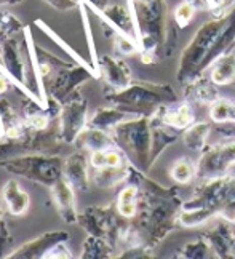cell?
<instances>
[{
    "instance_id": "31",
    "label": "cell",
    "mask_w": 235,
    "mask_h": 259,
    "mask_svg": "<svg viewBox=\"0 0 235 259\" xmlns=\"http://www.w3.org/2000/svg\"><path fill=\"white\" fill-rule=\"evenodd\" d=\"M208 253H210V246L203 238H199L197 242L185 245L182 250L184 257H208Z\"/></svg>"
},
{
    "instance_id": "9",
    "label": "cell",
    "mask_w": 235,
    "mask_h": 259,
    "mask_svg": "<svg viewBox=\"0 0 235 259\" xmlns=\"http://www.w3.org/2000/svg\"><path fill=\"white\" fill-rule=\"evenodd\" d=\"M98 72L106 82V93L120 92L133 82L131 69L128 67V64L115 56H101L100 63H98Z\"/></svg>"
},
{
    "instance_id": "26",
    "label": "cell",
    "mask_w": 235,
    "mask_h": 259,
    "mask_svg": "<svg viewBox=\"0 0 235 259\" xmlns=\"http://www.w3.org/2000/svg\"><path fill=\"white\" fill-rule=\"evenodd\" d=\"M112 44L117 56H131L134 53L139 52V44L136 38L126 37L123 34H114L112 37Z\"/></svg>"
},
{
    "instance_id": "20",
    "label": "cell",
    "mask_w": 235,
    "mask_h": 259,
    "mask_svg": "<svg viewBox=\"0 0 235 259\" xmlns=\"http://www.w3.org/2000/svg\"><path fill=\"white\" fill-rule=\"evenodd\" d=\"M232 234L233 231L227 224H219L216 229L210 231L207 235L208 243L221 257H233L232 253Z\"/></svg>"
},
{
    "instance_id": "38",
    "label": "cell",
    "mask_w": 235,
    "mask_h": 259,
    "mask_svg": "<svg viewBox=\"0 0 235 259\" xmlns=\"http://www.w3.org/2000/svg\"><path fill=\"white\" fill-rule=\"evenodd\" d=\"M229 122L235 123V103L230 104V114H229Z\"/></svg>"
},
{
    "instance_id": "11",
    "label": "cell",
    "mask_w": 235,
    "mask_h": 259,
    "mask_svg": "<svg viewBox=\"0 0 235 259\" xmlns=\"http://www.w3.org/2000/svg\"><path fill=\"white\" fill-rule=\"evenodd\" d=\"M75 189L66 181L64 178H60L58 181L50 186V194L53 198V203L56 206V211L60 213L61 219L67 224L77 223L78 213L75 210Z\"/></svg>"
},
{
    "instance_id": "1",
    "label": "cell",
    "mask_w": 235,
    "mask_h": 259,
    "mask_svg": "<svg viewBox=\"0 0 235 259\" xmlns=\"http://www.w3.org/2000/svg\"><path fill=\"white\" fill-rule=\"evenodd\" d=\"M107 101L122 111L136 115H154L157 109L166 103H176V93L170 85L133 80L120 92L106 93Z\"/></svg>"
},
{
    "instance_id": "41",
    "label": "cell",
    "mask_w": 235,
    "mask_h": 259,
    "mask_svg": "<svg viewBox=\"0 0 235 259\" xmlns=\"http://www.w3.org/2000/svg\"><path fill=\"white\" fill-rule=\"evenodd\" d=\"M4 138V133H2V130H0V139H2Z\"/></svg>"
},
{
    "instance_id": "2",
    "label": "cell",
    "mask_w": 235,
    "mask_h": 259,
    "mask_svg": "<svg viewBox=\"0 0 235 259\" xmlns=\"http://www.w3.org/2000/svg\"><path fill=\"white\" fill-rule=\"evenodd\" d=\"M115 146L120 147L126 158L141 171L152 166V130L151 118L139 115L133 120H123L112 130Z\"/></svg>"
},
{
    "instance_id": "8",
    "label": "cell",
    "mask_w": 235,
    "mask_h": 259,
    "mask_svg": "<svg viewBox=\"0 0 235 259\" xmlns=\"http://www.w3.org/2000/svg\"><path fill=\"white\" fill-rule=\"evenodd\" d=\"M86 112H88V103L86 99L80 95V92L75 93L69 101L61 104L60 112V126L64 143L74 144L77 136L80 135L82 130L86 126Z\"/></svg>"
},
{
    "instance_id": "40",
    "label": "cell",
    "mask_w": 235,
    "mask_h": 259,
    "mask_svg": "<svg viewBox=\"0 0 235 259\" xmlns=\"http://www.w3.org/2000/svg\"><path fill=\"white\" fill-rule=\"evenodd\" d=\"M2 198L4 197H0V219H2Z\"/></svg>"
},
{
    "instance_id": "37",
    "label": "cell",
    "mask_w": 235,
    "mask_h": 259,
    "mask_svg": "<svg viewBox=\"0 0 235 259\" xmlns=\"http://www.w3.org/2000/svg\"><path fill=\"white\" fill-rule=\"evenodd\" d=\"M23 0H0V5H18Z\"/></svg>"
},
{
    "instance_id": "32",
    "label": "cell",
    "mask_w": 235,
    "mask_h": 259,
    "mask_svg": "<svg viewBox=\"0 0 235 259\" xmlns=\"http://www.w3.org/2000/svg\"><path fill=\"white\" fill-rule=\"evenodd\" d=\"M42 2L53 7L58 12H69L82 4V0H42Z\"/></svg>"
},
{
    "instance_id": "25",
    "label": "cell",
    "mask_w": 235,
    "mask_h": 259,
    "mask_svg": "<svg viewBox=\"0 0 235 259\" xmlns=\"http://www.w3.org/2000/svg\"><path fill=\"white\" fill-rule=\"evenodd\" d=\"M195 173H197V166H195V163L192 160H189V158H181V160L176 162L171 168L173 179L181 184L189 183L195 176Z\"/></svg>"
},
{
    "instance_id": "5",
    "label": "cell",
    "mask_w": 235,
    "mask_h": 259,
    "mask_svg": "<svg viewBox=\"0 0 235 259\" xmlns=\"http://www.w3.org/2000/svg\"><path fill=\"white\" fill-rule=\"evenodd\" d=\"M77 224H80L88 235L106 238L112 246H115L125 227L128 226V218H123L115 205L88 206L83 213L78 214Z\"/></svg>"
},
{
    "instance_id": "24",
    "label": "cell",
    "mask_w": 235,
    "mask_h": 259,
    "mask_svg": "<svg viewBox=\"0 0 235 259\" xmlns=\"http://www.w3.org/2000/svg\"><path fill=\"white\" fill-rule=\"evenodd\" d=\"M35 24L38 26V27H40L42 29V31L48 35V37H50L52 38V40L56 44V45H60L63 50H64V52L67 53V55H69L72 59H74V61L77 63V64H80V66H83V67H86V69H90V71L96 75V78H100V74H98V71H96V69H95V66H91L90 63H88V61H85V59L80 56V55H78L77 52H75V50L74 48H71L69 45H67L64 40H63V38H60V37H58V34H55L53 31H52V29L50 27H48L46 24H43V21H40V19H37V21H35Z\"/></svg>"
},
{
    "instance_id": "34",
    "label": "cell",
    "mask_w": 235,
    "mask_h": 259,
    "mask_svg": "<svg viewBox=\"0 0 235 259\" xmlns=\"http://www.w3.org/2000/svg\"><path fill=\"white\" fill-rule=\"evenodd\" d=\"M189 2L195 10H202V12H213V5H211V0H185Z\"/></svg>"
},
{
    "instance_id": "18",
    "label": "cell",
    "mask_w": 235,
    "mask_h": 259,
    "mask_svg": "<svg viewBox=\"0 0 235 259\" xmlns=\"http://www.w3.org/2000/svg\"><path fill=\"white\" fill-rule=\"evenodd\" d=\"M130 171H131V162L122 166H104L100 168V170H95L91 181L103 189H111L119 186L123 181H128Z\"/></svg>"
},
{
    "instance_id": "17",
    "label": "cell",
    "mask_w": 235,
    "mask_h": 259,
    "mask_svg": "<svg viewBox=\"0 0 235 259\" xmlns=\"http://www.w3.org/2000/svg\"><path fill=\"white\" fill-rule=\"evenodd\" d=\"M210 80L218 87L235 85V55L226 53L211 64Z\"/></svg>"
},
{
    "instance_id": "19",
    "label": "cell",
    "mask_w": 235,
    "mask_h": 259,
    "mask_svg": "<svg viewBox=\"0 0 235 259\" xmlns=\"http://www.w3.org/2000/svg\"><path fill=\"white\" fill-rule=\"evenodd\" d=\"M126 115L128 112L122 111V109L111 106V107H100L96 109L93 117L88 120V126L93 128H100L104 130V132H112V130L119 125L120 122L126 120Z\"/></svg>"
},
{
    "instance_id": "39",
    "label": "cell",
    "mask_w": 235,
    "mask_h": 259,
    "mask_svg": "<svg viewBox=\"0 0 235 259\" xmlns=\"http://www.w3.org/2000/svg\"><path fill=\"white\" fill-rule=\"evenodd\" d=\"M232 253H233V257H235V231L232 234Z\"/></svg>"
},
{
    "instance_id": "3",
    "label": "cell",
    "mask_w": 235,
    "mask_h": 259,
    "mask_svg": "<svg viewBox=\"0 0 235 259\" xmlns=\"http://www.w3.org/2000/svg\"><path fill=\"white\" fill-rule=\"evenodd\" d=\"M0 168L13 176H21L32 183L50 187L63 178L64 158L56 154H26L8 158L0 163Z\"/></svg>"
},
{
    "instance_id": "36",
    "label": "cell",
    "mask_w": 235,
    "mask_h": 259,
    "mask_svg": "<svg viewBox=\"0 0 235 259\" xmlns=\"http://www.w3.org/2000/svg\"><path fill=\"white\" fill-rule=\"evenodd\" d=\"M10 87H12V80L8 78V75L2 71V67H0V95H5Z\"/></svg>"
},
{
    "instance_id": "12",
    "label": "cell",
    "mask_w": 235,
    "mask_h": 259,
    "mask_svg": "<svg viewBox=\"0 0 235 259\" xmlns=\"http://www.w3.org/2000/svg\"><path fill=\"white\" fill-rule=\"evenodd\" d=\"M88 163H90V160H86L83 152H75L64 158L63 178L75 191H86L88 186H90L91 176L88 171Z\"/></svg>"
},
{
    "instance_id": "10",
    "label": "cell",
    "mask_w": 235,
    "mask_h": 259,
    "mask_svg": "<svg viewBox=\"0 0 235 259\" xmlns=\"http://www.w3.org/2000/svg\"><path fill=\"white\" fill-rule=\"evenodd\" d=\"M69 240V234L66 231H50L45 232L42 235H38L37 238H32L27 243L15 248L10 253L8 259H38L45 257L46 253L52 250L53 246H56L61 242Z\"/></svg>"
},
{
    "instance_id": "15",
    "label": "cell",
    "mask_w": 235,
    "mask_h": 259,
    "mask_svg": "<svg viewBox=\"0 0 235 259\" xmlns=\"http://www.w3.org/2000/svg\"><path fill=\"white\" fill-rule=\"evenodd\" d=\"M155 115L160 120L176 130H184L189 128L194 123V114L189 104H176V106H160L157 109Z\"/></svg>"
},
{
    "instance_id": "16",
    "label": "cell",
    "mask_w": 235,
    "mask_h": 259,
    "mask_svg": "<svg viewBox=\"0 0 235 259\" xmlns=\"http://www.w3.org/2000/svg\"><path fill=\"white\" fill-rule=\"evenodd\" d=\"M189 87L185 88V98L189 101H195L199 104H213L218 96V85H214L210 78H207L203 74L199 77H194L189 80Z\"/></svg>"
},
{
    "instance_id": "6",
    "label": "cell",
    "mask_w": 235,
    "mask_h": 259,
    "mask_svg": "<svg viewBox=\"0 0 235 259\" xmlns=\"http://www.w3.org/2000/svg\"><path fill=\"white\" fill-rule=\"evenodd\" d=\"M90 78H96V75L80 64H74L71 67H63L58 72H55L48 80H45L43 88L48 96L56 99L60 104H64L66 101L78 93L83 82L90 80Z\"/></svg>"
},
{
    "instance_id": "28",
    "label": "cell",
    "mask_w": 235,
    "mask_h": 259,
    "mask_svg": "<svg viewBox=\"0 0 235 259\" xmlns=\"http://www.w3.org/2000/svg\"><path fill=\"white\" fill-rule=\"evenodd\" d=\"M230 101L227 99H216L213 104H211V109H210V118L214 122V123H226L229 122V114H230Z\"/></svg>"
},
{
    "instance_id": "33",
    "label": "cell",
    "mask_w": 235,
    "mask_h": 259,
    "mask_svg": "<svg viewBox=\"0 0 235 259\" xmlns=\"http://www.w3.org/2000/svg\"><path fill=\"white\" fill-rule=\"evenodd\" d=\"M46 257H50V259H69V257H72V254L69 251V248L66 246V242H61L46 253L45 259Z\"/></svg>"
},
{
    "instance_id": "27",
    "label": "cell",
    "mask_w": 235,
    "mask_h": 259,
    "mask_svg": "<svg viewBox=\"0 0 235 259\" xmlns=\"http://www.w3.org/2000/svg\"><path fill=\"white\" fill-rule=\"evenodd\" d=\"M26 26L19 19L5 10H0V31L8 37H15L19 32H24Z\"/></svg>"
},
{
    "instance_id": "30",
    "label": "cell",
    "mask_w": 235,
    "mask_h": 259,
    "mask_svg": "<svg viewBox=\"0 0 235 259\" xmlns=\"http://www.w3.org/2000/svg\"><path fill=\"white\" fill-rule=\"evenodd\" d=\"M195 12H197V10H195L189 2H185L184 0V2L179 4L178 8L174 10V21L178 23L179 27H187L189 23L192 21Z\"/></svg>"
},
{
    "instance_id": "4",
    "label": "cell",
    "mask_w": 235,
    "mask_h": 259,
    "mask_svg": "<svg viewBox=\"0 0 235 259\" xmlns=\"http://www.w3.org/2000/svg\"><path fill=\"white\" fill-rule=\"evenodd\" d=\"M229 13L226 16H214L211 21L203 23L199 31L195 32L192 40L184 48V52L181 55L178 75H176L178 77V82H189L194 77H197L202 61L208 55L211 45L214 44L219 32L222 31V27L227 23Z\"/></svg>"
},
{
    "instance_id": "13",
    "label": "cell",
    "mask_w": 235,
    "mask_h": 259,
    "mask_svg": "<svg viewBox=\"0 0 235 259\" xmlns=\"http://www.w3.org/2000/svg\"><path fill=\"white\" fill-rule=\"evenodd\" d=\"M74 146L78 149V151H100V149H107L115 146L114 136L111 132H104V130L100 128H93V126H85L80 135L77 136V139L74 141Z\"/></svg>"
},
{
    "instance_id": "21",
    "label": "cell",
    "mask_w": 235,
    "mask_h": 259,
    "mask_svg": "<svg viewBox=\"0 0 235 259\" xmlns=\"http://www.w3.org/2000/svg\"><path fill=\"white\" fill-rule=\"evenodd\" d=\"M210 130H211L210 123H207V122L192 123L184 133V144L187 146L191 151L203 152L205 149H207Z\"/></svg>"
},
{
    "instance_id": "22",
    "label": "cell",
    "mask_w": 235,
    "mask_h": 259,
    "mask_svg": "<svg viewBox=\"0 0 235 259\" xmlns=\"http://www.w3.org/2000/svg\"><path fill=\"white\" fill-rule=\"evenodd\" d=\"M114 246L106 240V238L88 235L82 245V259H103L112 256Z\"/></svg>"
},
{
    "instance_id": "14",
    "label": "cell",
    "mask_w": 235,
    "mask_h": 259,
    "mask_svg": "<svg viewBox=\"0 0 235 259\" xmlns=\"http://www.w3.org/2000/svg\"><path fill=\"white\" fill-rule=\"evenodd\" d=\"M2 197L8 213L12 216H23L27 213L31 198H29V194L26 191H23L16 179H10V181L5 183Z\"/></svg>"
},
{
    "instance_id": "7",
    "label": "cell",
    "mask_w": 235,
    "mask_h": 259,
    "mask_svg": "<svg viewBox=\"0 0 235 259\" xmlns=\"http://www.w3.org/2000/svg\"><path fill=\"white\" fill-rule=\"evenodd\" d=\"M235 165V141H229L224 144H218L205 149L197 166V173L203 181L213 178L226 176V173Z\"/></svg>"
},
{
    "instance_id": "23",
    "label": "cell",
    "mask_w": 235,
    "mask_h": 259,
    "mask_svg": "<svg viewBox=\"0 0 235 259\" xmlns=\"http://www.w3.org/2000/svg\"><path fill=\"white\" fill-rule=\"evenodd\" d=\"M138 195H139V189L136 184L130 183L128 186H125L119 197H117V210L123 218H133L138 211Z\"/></svg>"
},
{
    "instance_id": "35",
    "label": "cell",
    "mask_w": 235,
    "mask_h": 259,
    "mask_svg": "<svg viewBox=\"0 0 235 259\" xmlns=\"http://www.w3.org/2000/svg\"><path fill=\"white\" fill-rule=\"evenodd\" d=\"M82 2L91 10H104L109 5V0H82Z\"/></svg>"
},
{
    "instance_id": "29",
    "label": "cell",
    "mask_w": 235,
    "mask_h": 259,
    "mask_svg": "<svg viewBox=\"0 0 235 259\" xmlns=\"http://www.w3.org/2000/svg\"><path fill=\"white\" fill-rule=\"evenodd\" d=\"M15 250V238L4 219H0V257H8Z\"/></svg>"
}]
</instances>
